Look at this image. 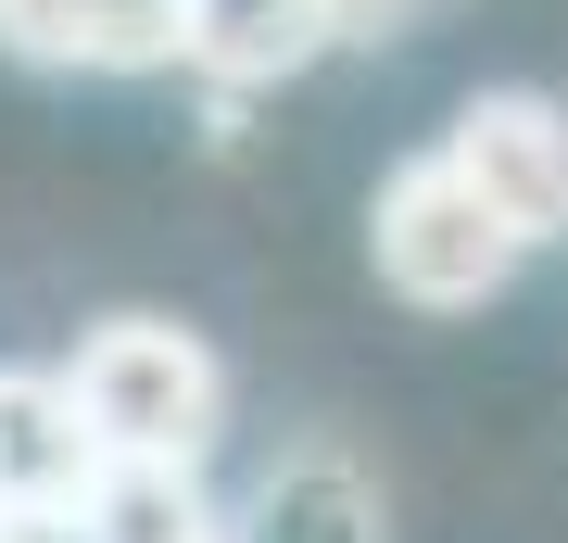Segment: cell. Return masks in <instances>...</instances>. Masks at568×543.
Segmentation results:
<instances>
[{"instance_id": "6da1fadb", "label": "cell", "mask_w": 568, "mask_h": 543, "mask_svg": "<svg viewBox=\"0 0 568 543\" xmlns=\"http://www.w3.org/2000/svg\"><path fill=\"white\" fill-rule=\"evenodd\" d=\"M366 265H379V291L417 303V316H480V303L518 291L530 241L480 202V178L429 140V152H405L379 178V202H366Z\"/></svg>"}, {"instance_id": "7a4b0ae2", "label": "cell", "mask_w": 568, "mask_h": 543, "mask_svg": "<svg viewBox=\"0 0 568 543\" xmlns=\"http://www.w3.org/2000/svg\"><path fill=\"white\" fill-rule=\"evenodd\" d=\"M63 380H77V418L102 430V455H215L227 430V366L178 316H102L63 354Z\"/></svg>"}, {"instance_id": "3957f363", "label": "cell", "mask_w": 568, "mask_h": 543, "mask_svg": "<svg viewBox=\"0 0 568 543\" xmlns=\"http://www.w3.org/2000/svg\"><path fill=\"white\" fill-rule=\"evenodd\" d=\"M392 26H405V0H190L178 77H203V89L241 101V89H291L342 39H392Z\"/></svg>"}, {"instance_id": "277c9868", "label": "cell", "mask_w": 568, "mask_h": 543, "mask_svg": "<svg viewBox=\"0 0 568 543\" xmlns=\"http://www.w3.org/2000/svg\"><path fill=\"white\" fill-rule=\"evenodd\" d=\"M443 152L480 178V202L518 228L530 253L568 241V101L556 89H467L455 127H443Z\"/></svg>"}, {"instance_id": "5b68a950", "label": "cell", "mask_w": 568, "mask_h": 543, "mask_svg": "<svg viewBox=\"0 0 568 543\" xmlns=\"http://www.w3.org/2000/svg\"><path fill=\"white\" fill-rule=\"evenodd\" d=\"M190 0H0V51L51 77H164Z\"/></svg>"}, {"instance_id": "8992f818", "label": "cell", "mask_w": 568, "mask_h": 543, "mask_svg": "<svg viewBox=\"0 0 568 543\" xmlns=\"http://www.w3.org/2000/svg\"><path fill=\"white\" fill-rule=\"evenodd\" d=\"M227 543H392V505L342 443H291V455H265L241 481Z\"/></svg>"}, {"instance_id": "52a82bcc", "label": "cell", "mask_w": 568, "mask_h": 543, "mask_svg": "<svg viewBox=\"0 0 568 543\" xmlns=\"http://www.w3.org/2000/svg\"><path fill=\"white\" fill-rule=\"evenodd\" d=\"M102 467V430L77 418L63 366H0V505H77Z\"/></svg>"}, {"instance_id": "ba28073f", "label": "cell", "mask_w": 568, "mask_h": 543, "mask_svg": "<svg viewBox=\"0 0 568 543\" xmlns=\"http://www.w3.org/2000/svg\"><path fill=\"white\" fill-rule=\"evenodd\" d=\"M77 519L102 543H227V505L203 493V455H102Z\"/></svg>"}, {"instance_id": "9c48e42d", "label": "cell", "mask_w": 568, "mask_h": 543, "mask_svg": "<svg viewBox=\"0 0 568 543\" xmlns=\"http://www.w3.org/2000/svg\"><path fill=\"white\" fill-rule=\"evenodd\" d=\"M0 543H102L77 505H0Z\"/></svg>"}, {"instance_id": "30bf717a", "label": "cell", "mask_w": 568, "mask_h": 543, "mask_svg": "<svg viewBox=\"0 0 568 543\" xmlns=\"http://www.w3.org/2000/svg\"><path fill=\"white\" fill-rule=\"evenodd\" d=\"M405 13H417V0H405Z\"/></svg>"}]
</instances>
